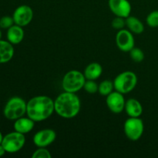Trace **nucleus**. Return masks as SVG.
Here are the masks:
<instances>
[{"label":"nucleus","instance_id":"2eb2a0df","mask_svg":"<svg viewBox=\"0 0 158 158\" xmlns=\"http://www.w3.org/2000/svg\"><path fill=\"white\" fill-rule=\"evenodd\" d=\"M124 110L128 117H140L143 114V106L139 100L134 98H131L126 100Z\"/></svg>","mask_w":158,"mask_h":158},{"label":"nucleus","instance_id":"20e7f679","mask_svg":"<svg viewBox=\"0 0 158 158\" xmlns=\"http://www.w3.org/2000/svg\"><path fill=\"white\" fill-rule=\"evenodd\" d=\"M86 79L83 73L77 69H72L66 73L62 80V87L66 92L75 93L77 94L83 86Z\"/></svg>","mask_w":158,"mask_h":158},{"label":"nucleus","instance_id":"cd10ccee","mask_svg":"<svg viewBox=\"0 0 158 158\" xmlns=\"http://www.w3.org/2000/svg\"><path fill=\"white\" fill-rule=\"evenodd\" d=\"M0 40H2V31H1V28H0Z\"/></svg>","mask_w":158,"mask_h":158},{"label":"nucleus","instance_id":"f03ea898","mask_svg":"<svg viewBox=\"0 0 158 158\" xmlns=\"http://www.w3.org/2000/svg\"><path fill=\"white\" fill-rule=\"evenodd\" d=\"M55 112L64 119L77 117L80 111L81 102L75 93L64 91L54 100Z\"/></svg>","mask_w":158,"mask_h":158},{"label":"nucleus","instance_id":"39448f33","mask_svg":"<svg viewBox=\"0 0 158 158\" xmlns=\"http://www.w3.org/2000/svg\"><path fill=\"white\" fill-rule=\"evenodd\" d=\"M114 89L123 94L134 90L137 84V77L132 71H124L115 77L114 80Z\"/></svg>","mask_w":158,"mask_h":158},{"label":"nucleus","instance_id":"ddd939ff","mask_svg":"<svg viewBox=\"0 0 158 158\" xmlns=\"http://www.w3.org/2000/svg\"><path fill=\"white\" fill-rule=\"evenodd\" d=\"M35 122L29 117H22L15 120L13 124L14 131L26 134L33 130Z\"/></svg>","mask_w":158,"mask_h":158},{"label":"nucleus","instance_id":"5701e85b","mask_svg":"<svg viewBox=\"0 0 158 158\" xmlns=\"http://www.w3.org/2000/svg\"><path fill=\"white\" fill-rule=\"evenodd\" d=\"M32 158H51L50 152L49 150L46 149V148H38V149L35 150L32 155Z\"/></svg>","mask_w":158,"mask_h":158},{"label":"nucleus","instance_id":"423d86ee","mask_svg":"<svg viewBox=\"0 0 158 158\" xmlns=\"http://www.w3.org/2000/svg\"><path fill=\"white\" fill-rule=\"evenodd\" d=\"M26 143L25 134L14 131L6 134L3 137L2 145L6 150V153L14 154L22 150Z\"/></svg>","mask_w":158,"mask_h":158},{"label":"nucleus","instance_id":"f3484780","mask_svg":"<svg viewBox=\"0 0 158 158\" xmlns=\"http://www.w3.org/2000/svg\"><path fill=\"white\" fill-rule=\"evenodd\" d=\"M103 73V67L98 63H91L85 68L84 74L86 80H97Z\"/></svg>","mask_w":158,"mask_h":158},{"label":"nucleus","instance_id":"f8f14e48","mask_svg":"<svg viewBox=\"0 0 158 158\" xmlns=\"http://www.w3.org/2000/svg\"><path fill=\"white\" fill-rule=\"evenodd\" d=\"M108 6L116 16L126 19L131 15L132 8L128 0H108Z\"/></svg>","mask_w":158,"mask_h":158},{"label":"nucleus","instance_id":"a211bd4d","mask_svg":"<svg viewBox=\"0 0 158 158\" xmlns=\"http://www.w3.org/2000/svg\"><path fill=\"white\" fill-rule=\"evenodd\" d=\"M125 20H126V26L132 33L141 34L144 31V26L143 23L137 17L129 15L125 19Z\"/></svg>","mask_w":158,"mask_h":158},{"label":"nucleus","instance_id":"393cba45","mask_svg":"<svg viewBox=\"0 0 158 158\" xmlns=\"http://www.w3.org/2000/svg\"><path fill=\"white\" fill-rule=\"evenodd\" d=\"M111 26L114 29L120 30V29H124V27L126 26V20H125L124 18H122V17L116 16L113 19L112 23H111Z\"/></svg>","mask_w":158,"mask_h":158},{"label":"nucleus","instance_id":"7ed1b4c3","mask_svg":"<svg viewBox=\"0 0 158 158\" xmlns=\"http://www.w3.org/2000/svg\"><path fill=\"white\" fill-rule=\"evenodd\" d=\"M27 102L20 97H12L6 102L3 109V115L6 119L15 121L26 114Z\"/></svg>","mask_w":158,"mask_h":158},{"label":"nucleus","instance_id":"4468645a","mask_svg":"<svg viewBox=\"0 0 158 158\" xmlns=\"http://www.w3.org/2000/svg\"><path fill=\"white\" fill-rule=\"evenodd\" d=\"M24 35L25 32L23 28L19 25L14 24L7 29L6 38L8 41L12 45H17L22 43L24 39Z\"/></svg>","mask_w":158,"mask_h":158},{"label":"nucleus","instance_id":"bb28decb","mask_svg":"<svg viewBox=\"0 0 158 158\" xmlns=\"http://www.w3.org/2000/svg\"><path fill=\"white\" fill-rule=\"evenodd\" d=\"M3 137H4V136L2 135V132L0 131V144H2V140H3Z\"/></svg>","mask_w":158,"mask_h":158},{"label":"nucleus","instance_id":"0eeeda50","mask_svg":"<svg viewBox=\"0 0 158 158\" xmlns=\"http://www.w3.org/2000/svg\"><path fill=\"white\" fill-rule=\"evenodd\" d=\"M144 131V124L140 117H130L123 124V131L129 140L137 141L142 137Z\"/></svg>","mask_w":158,"mask_h":158},{"label":"nucleus","instance_id":"1a4fd4ad","mask_svg":"<svg viewBox=\"0 0 158 158\" xmlns=\"http://www.w3.org/2000/svg\"><path fill=\"white\" fill-rule=\"evenodd\" d=\"M116 44L120 50L130 52L135 46L134 35L129 29H120L116 35Z\"/></svg>","mask_w":158,"mask_h":158},{"label":"nucleus","instance_id":"6ab92c4d","mask_svg":"<svg viewBox=\"0 0 158 158\" xmlns=\"http://www.w3.org/2000/svg\"><path fill=\"white\" fill-rule=\"evenodd\" d=\"M114 81H111V80H105L99 84L98 92L100 95L103 96V97H106V96L109 95L110 93L114 91Z\"/></svg>","mask_w":158,"mask_h":158},{"label":"nucleus","instance_id":"a878e982","mask_svg":"<svg viewBox=\"0 0 158 158\" xmlns=\"http://www.w3.org/2000/svg\"><path fill=\"white\" fill-rule=\"evenodd\" d=\"M6 153V150L3 148V146L2 144H0V157H2V156L5 155V154Z\"/></svg>","mask_w":158,"mask_h":158},{"label":"nucleus","instance_id":"6e6552de","mask_svg":"<svg viewBox=\"0 0 158 158\" xmlns=\"http://www.w3.org/2000/svg\"><path fill=\"white\" fill-rule=\"evenodd\" d=\"M15 24L24 27L28 26L33 19V10L27 5H21L18 6L12 14Z\"/></svg>","mask_w":158,"mask_h":158},{"label":"nucleus","instance_id":"aec40b11","mask_svg":"<svg viewBox=\"0 0 158 158\" xmlns=\"http://www.w3.org/2000/svg\"><path fill=\"white\" fill-rule=\"evenodd\" d=\"M129 52L131 60L136 63H140L144 60V53L140 48H137L134 46Z\"/></svg>","mask_w":158,"mask_h":158},{"label":"nucleus","instance_id":"9b49d317","mask_svg":"<svg viewBox=\"0 0 158 158\" xmlns=\"http://www.w3.org/2000/svg\"><path fill=\"white\" fill-rule=\"evenodd\" d=\"M106 103L108 109L114 114H120L124 110L125 100L123 94L118 91H113L106 97Z\"/></svg>","mask_w":158,"mask_h":158},{"label":"nucleus","instance_id":"4be33fe9","mask_svg":"<svg viewBox=\"0 0 158 158\" xmlns=\"http://www.w3.org/2000/svg\"><path fill=\"white\" fill-rule=\"evenodd\" d=\"M146 23L150 27H158V10H154L150 12L146 18Z\"/></svg>","mask_w":158,"mask_h":158},{"label":"nucleus","instance_id":"b1692460","mask_svg":"<svg viewBox=\"0 0 158 158\" xmlns=\"http://www.w3.org/2000/svg\"><path fill=\"white\" fill-rule=\"evenodd\" d=\"M15 24L12 16L4 15L0 19V28L2 29H8Z\"/></svg>","mask_w":158,"mask_h":158},{"label":"nucleus","instance_id":"9d476101","mask_svg":"<svg viewBox=\"0 0 158 158\" xmlns=\"http://www.w3.org/2000/svg\"><path fill=\"white\" fill-rule=\"evenodd\" d=\"M56 134L52 129H43L35 133L32 138L33 143L37 148H47L55 141Z\"/></svg>","mask_w":158,"mask_h":158},{"label":"nucleus","instance_id":"dca6fc26","mask_svg":"<svg viewBox=\"0 0 158 158\" xmlns=\"http://www.w3.org/2000/svg\"><path fill=\"white\" fill-rule=\"evenodd\" d=\"M15 49L13 45L8 40H0V63H6L14 56Z\"/></svg>","mask_w":158,"mask_h":158},{"label":"nucleus","instance_id":"f257e3e1","mask_svg":"<svg viewBox=\"0 0 158 158\" xmlns=\"http://www.w3.org/2000/svg\"><path fill=\"white\" fill-rule=\"evenodd\" d=\"M54 111V100L48 96H36L27 102L26 115L35 122L46 120L52 116Z\"/></svg>","mask_w":158,"mask_h":158},{"label":"nucleus","instance_id":"412c9836","mask_svg":"<svg viewBox=\"0 0 158 158\" xmlns=\"http://www.w3.org/2000/svg\"><path fill=\"white\" fill-rule=\"evenodd\" d=\"M99 85L97 84L96 80H86L83 86V89L88 94H94L98 92Z\"/></svg>","mask_w":158,"mask_h":158}]
</instances>
